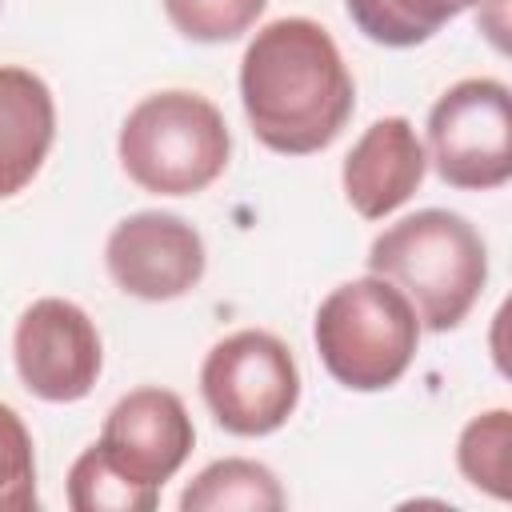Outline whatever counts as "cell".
I'll return each instance as SVG.
<instances>
[{
	"instance_id": "14",
	"label": "cell",
	"mask_w": 512,
	"mask_h": 512,
	"mask_svg": "<svg viewBox=\"0 0 512 512\" xmlns=\"http://www.w3.org/2000/svg\"><path fill=\"white\" fill-rule=\"evenodd\" d=\"M456 464L464 480L496 500H508L512 492V412L492 408L464 424L456 440Z\"/></svg>"
},
{
	"instance_id": "7",
	"label": "cell",
	"mask_w": 512,
	"mask_h": 512,
	"mask_svg": "<svg viewBox=\"0 0 512 512\" xmlns=\"http://www.w3.org/2000/svg\"><path fill=\"white\" fill-rule=\"evenodd\" d=\"M12 356L20 384L48 404L84 400L96 388L104 360L92 316L60 296H44L20 312Z\"/></svg>"
},
{
	"instance_id": "11",
	"label": "cell",
	"mask_w": 512,
	"mask_h": 512,
	"mask_svg": "<svg viewBox=\"0 0 512 512\" xmlns=\"http://www.w3.org/2000/svg\"><path fill=\"white\" fill-rule=\"evenodd\" d=\"M52 136L56 104L48 84L20 64H0V200L32 184Z\"/></svg>"
},
{
	"instance_id": "10",
	"label": "cell",
	"mask_w": 512,
	"mask_h": 512,
	"mask_svg": "<svg viewBox=\"0 0 512 512\" xmlns=\"http://www.w3.org/2000/svg\"><path fill=\"white\" fill-rule=\"evenodd\" d=\"M428 156L416 128L404 116H384L364 128V136L344 156V196L364 220H384L396 212L424 180Z\"/></svg>"
},
{
	"instance_id": "17",
	"label": "cell",
	"mask_w": 512,
	"mask_h": 512,
	"mask_svg": "<svg viewBox=\"0 0 512 512\" xmlns=\"http://www.w3.org/2000/svg\"><path fill=\"white\" fill-rule=\"evenodd\" d=\"M36 508V456L32 436L16 408L0 404V512Z\"/></svg>"
},
{
	"instance_id": "15",
	"label": "cell",
	"mask_w": 512,
	"mask_h": 512,
	"mask_svg": "<svg viewBox=\"0 0 512 512\" xmlns=\"http://www.w3.org/2000/svg\"><path fill=\"white\" fill-rule=\"evenodd\" d=\"M156 500H160V492L136 488L132 480H124L96 452V444L84 448L68 472V504L76 512H152Z\"/></svg>"
},
{
	"instance_id": "13",
	"label": "cell",
	"mask_w": 512,
	"mask_h": 512,
	"mask_svg": "<svg viewBox=\"0 0 512 512\" xmlns=\"http://www.w3.org/2000/svg\"><path fill=\"white\" fill-rule=\"evenodd\" d=\"M480 0H344L352 24L384 48H416Z\"/></svg>"
},
{
	"instance_id": "9",
	"label": "cell",
	"mask_w": 512,
	"mask_h": 512,
	"mask_svg": "<svg viewBox=\"0 0 512 512\" xmlns=\"http://www.w3.org/2000/svg\"><path fill=\"white\" fill-rule=\"evenodd\" d=\"M108 276L136 300H176L204 276V240L176 212H132L104 244Z\"/></svg>"
},
{
	"instance_id": "3",
	"label": "cell",
	"mask_w": 512,
	"mask_h": 512,
	"mask_svg": "<svg viewBox=\"0 0 512 512\" xmlns=\"http://www.w3.org/2000/svg\"><path fill=\"white\" fill-rule=\"evenodd\" d=\"M116 148L128 180L144 192L196 196L228 168L232 136L208 96L164 88L124 116Z\"/></svg>"
},
{
	"instance_id": "6",
	"label": "cell",
	"mask_w": 512,
	"mask_h": 512,
	"mask_svg": "<svg viewBox=\"0 0 512 512\" xmlns=\"http://www.w3.org/2000/svg\"><path fill=\"white\" fill-rule=\"evenodd\" d=\"M428 152L436 176L464 192L500 188L512 176V96L500 80L452 84L428 112Z\"/></svg>"
},
{
	"instance_id": "2",
	"label": "cell",
	"mask_w": 512,
	"mask_h": 512,
	"mask_svg": "<svg viewBox=\"0 0 512 512\" xmlns=\"http://www.w3.org/2000/svg\"><path fill=\"white\" fill-rule=\"evenodd\" d=\"M368 268L404 292L428 332H448L484 292L488 248L460 212L420 208L372 240Z\"/></svg>"
},
{
	"instance_id": "5",
	"label": "cell",
	"mask_w": 512,
	"mask_h": 512,
	"mask_svg": "<svg viewBox=\"0 0 512 512\" xmlns=\"http://www.w3.org/2000/svg\"><path fill=\"white\" fill-rule=\"evenodd\" d=\"M200 392L224 432L268 436L296 412L300 368L280 336L244 328L212 344L200 368Z\"/></svg>"
},
{
	"instance_id": "1",
	"label": "cell",
	"mask_w": 512,
	"mask_h": 512,
	"mask_svg": "<svg viewBox=\"0 0 512 512\" xmlns=\"http://www.w3.org/2000/svg\"><path fill=\"white\" fill-rule=\"evenodd\" d=\"M240 100L252 136L280 156L328 148L356 108L336 40L308 16L264 24L240 60Z\"/></svg>"
},
{
	"instance_id": "4",
	"label": "cell",
	"mask_w": 512,
	"mask_h": 512,
	"mask_svg": "<svg viewBox=\"0 0 512 512\" xmlns=\"http://www.w3.org/2000/svg\"><path fill=\"white\" fill-rule=\"evenodd\" d=\"M312 340L336 384L380 392L408 372L420 344V320L400 288L380 276H360L320 300Z\"/></svg>"
},
{
	"instance_id": "8",
	"label": "cell",
	"mask_w": 512,
	"mask_h": 512,
	"mask_svg": "<svg viewBox=\"0 0 512 512\" xmlns=\"http://www.w3.org/2000/svg\"><path fill=\"white\" fill-rule=\"evenodd\" d=\"M196 440L184 400L168 388H136L104 416L96 452L136 488L160 492L180 472Z\"/></svg>"
},
{
	"instance_id": "16",
	"label": "cell",
	"mask_w": 512,
	"mask_h": 512,
	"mask_svg": "<svg viewBox=\"0 0 512 512\" xmlns=\"http://www.w3.org/2000/svg\"><path fill=\"white\" fill-rule=\"evenodd\" d=\"M268 0H164L172 28L196 44H224L244 36Z\"/></svg>"
},
{
	"instance_id": "12",
	"label": "cell",
	"mask_w": 512,
	"mask_h": 512,
	"mask_svg": "<svg viewBox=\"0 0 512 512\" xmlns=\"http://www.w3.org/2000/svg\"><path fill=\"white\" fill-rule=\"evenodd\" d=\"M288 504L272 468L256 460H216L180 496L184 512H280Z\"/></svg>"
}]
</instances>
